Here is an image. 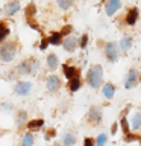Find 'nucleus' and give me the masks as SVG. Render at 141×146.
<instances>
[{"label": "nucleus", "mask_w": 141, "mask_h": 146, "mask_svg": "<svg viewBox=\"0 0 141 146\" xmlns=\"http://www.w3.org/2000/svg\"><path fill=\"white\" fill-rule=\"evenodd\" d=\"M102 67L100 66H93L90 68V73H88V82L93 88H97V87L102 84Z\"/></svg>", "instance_id": "1"}, {"label": "nucleus", "mask_w": 141, "mask_h": 146, "mask_svg": "<svg viewBox=\"0 0 141 146\" xmlns=\"http://www.w3.org/2000/svg\"><path fill=\"white\" fill-rule=\"evenodd\" d=\"M61 34L59 32H55V34H52V36L49 38V43H52V44H59L61 43Z\"/></svg>", "instance_id": "19"}, {"label": "nucleus", "mask_w": 141, "mask_h": 146, "mask_svg": "<svg viewBox=\"0 0 141 146\" xmlns=\"http://www.w3.org/2000/svg\"><path fill=\"white\" fill-rule=\"evenodd\" d=\"M90 119L93 120L94 123H97V122H100V119H102V114H100V111H99V108H96V107H93L90 110Z\"/></svg>", "instance_id": "12"}, {"label": "nucleus", "mask_w": 141, "mask_h": 146, "mask_svg": "<svg viewBox=\"0 0 141 146\" xmlns=\"http://www.w3.org/2000/svg\"><path fill=\"white\" fill-rule=\"evenodd\" d=\"M43 123H44V120H32V122H29L27 123V126L29 128H40V126H43Z\"/></svg>", "instance_id": "21"}, {"label": "nucleus", "mask_w": 141, "mask_h": 146, "mask_svg": "<svg viewBox=\"0 0 141 146\" xmlns=\"http://www.w3.org/2000/svg\"><path fill=\"white\" fill-rule=\"evenodd\" d=\"M15 53H17V49H15V44L14 43H6L2 49H0V56H2V59L5 62L11 61V59L15 56Z\"/></svg>", "instance_id": "2"}, {"label": "nucleus", "mask_w": 141, "mask_h": 146, "mask_svg": "<svg viewBox=\"0 0 141 146\" xmlns=\"http://www.w3.org/2000/svg\"><path fill=\"white\" fill-rule=\"evenodd\" d=\"M9 34V31H8V27H5L3 26V23L0 25V41H2L5 38V35H8Z\"/></svg>", "instance_id": "22"}, {"label": "nucleus", "mask_w": 141, "mask_h": 146, "mask_svg": "<svg viewBox=\"0 0 141 146\" xmlns=\"http://www.w3.org/2000/svg\"><path fill=\"white\" fill-rule=\"evenodd\" d=\"M105 53L109 61H117L118 59V49H117V44L115 43H108L106 44V49H105Z\"/></svg>", "instance_id": "4"}, {"label": "nucleus", "mask_w": 141, "mask_h": 146, "mask_svg": "<svg viewBox=\"0 0 141 146\" xmlns=\"http://www.w3.org/2000/svg\"><path fill=\"white\" fill-rule=\"evenodd\" d=\"M18 9H20V3L18 2H11V3H8L6 6H5V14L12 15V14H15Z\"/></svg>", "instance_id": "8"}, {"label": "nucleus", "mask_w": 141, "mask_h": 146, "mask_svg": "<svg viewBox=\"0 0 141 146\" xmlns=\"http://www.w3.org/2000/svg\"><path fill=\"white\" fill-rule=\"evenodd\" d=\"M64 47H65V50H68V52H73V50L76 49V40L71 38V36L65 38L64 40Z\"/></svg>", "instance_id": "11"}, {"label": "nucleus", "mask_w": 141, "mask_h": 146, "mask_svg": "<svg viewBox=\"0 0 141 146\" xmlns=\"http://www.w3.org/2000/svg\"><path fill=\"white\" fill-rule=\"evenodd\" d=\"M36 68H38V64H36V61L30 59V61H26L24 64H21V66L18 67V70H20L21 75H26V73H35Z\"/></svg>", "instance_id": "3"}, {"label": "nucleus", "mask_w": 141, "mask_h": 146, "mask_svg": "<svg viewBox=\"0 0 141 146\" xmlns=\"http://www.w3.org/2000/svg\"><path fill=\"white\" fill-rule=\"evenodd\" d=\"M26 14H27L29 17L34 15V14H35V5H29V6L26 8Z\"/></svg>", "instance_id": "25"}, {"label": "nucleus", "mask_w": 141, "mask_h": 146, "mask_svg": "<svg viewBox=\"0 0 141 146\" xmlns=\"http://www.w3.org/2000/svg\"><path fill=\"white\" fill-rule=\"evenodd\" d=\"M47 66L52 68H56V66H58V58H56V55H50V56L47 58Z\"/></svg>", "instance_id": "18"}, {"label": "nucleus", "mask_w": 141, "mask_h": 146, "mask_svg": "<svg viewBox=\"0 0 141 146\" xmlns=\"http://www.w3.org/2000/svg\"><path fill=\"white\" fill-rule=\"evenodd\" d=\"M103 94H105V98L111 99L112 96H114V85H112V84H105V87H103Z\"/></svg>", "instance_id": "14"}, {"label": "nucleus", "mask_w": 141, "mask_h": 146, "mask_svg": "<svg viewBox=\"0 0 141 146\" xmlns=\"http://www.w3.org/2000/svg\"><path fill=\"white\" fill-rule=\"evenodd\" d=\"M47 44H49V40H43V41H41V50H44L45 47H47Z\"/></svg>", "instance_id": "31"}, {"label": "nucleus", "mask_w": 141, "mask_h": 146, "mask_svg": "<svg viewBox=\"0 0 141 146\" xmlns=\"http://www.w3.org/2000/svg\"><path fill=\"white\" fill-rule=\"evenodd\" d=\"M70 90L71 91H76V90H79V87H80V81L77 79V76H74V78H71V81H70Z\"/></svg>", "instance_id": "17"}, {"label": "nucleus", "mask_w": 141, "mask_h": 146, "mask_svg": "<svg viewBox=\"0 0 141 146\" xmlns=\"http://www.w3.org/2000/svg\"><path fill=\"white\" fill-rule=\"evenodd\" d=\"M138 82V73L135 70H130L127 73L126 76V82H125V87L126 88H132V87H135V84Z\"/></svg>", "instance_id": "5"}, {"label": "nucleus", "mask_w": 141, "mask_h": 146, "mask_svg": "<svg viewBox=\"0 0 141 146\" xmlns=\"http://www.w3.org/2000/svg\"><path fill=\"white\" fill-rule=\"evenodd\" d=\"M134 140H136V137H134V135H126V141H134Z\"/></svg>", "instance_id": "32"}, {"label": "nucleus", "mask_w": 141, "mask_h": 146, "mask_svg": "<svg viewBox=\"0 0 141 146\" xmlns=\"http://www.w3.org/2000/svg\"><path fill=\"white\" fill-rule=\"evenodd\" d=\"M64 143L65 145H73L74 143V137H73L71 134H67L65 137H64Z\"/></svg>", "instance_id": "23"}, {"label": "nucleus", "mask_w": 141, "mask_h": 146, "mask_svg": "<svg viewBox=\"0 0 141 146\" xmlns=\"http://www.w3.org/2000/svg\"><path fill=\"white\" fill-rule=\"evenodd\" d=\"M30 91V84L29 82H18V84L15 85V93L17 94H21L24 96Z\"/></svg>", "instance_id": "6"}, {"label": "nucleus", "mask_w": 141, "mask_h": 146, "mask_svg": "<svg viewBox=\"0 0 141 146\" xmlns=\"http://www.w3.org/2000/svg\"><path fill=\"white\" fill-rule=\"evenodd\" d=\"M121 128H123V131H125V134H127L129 132V126H127V120L125 117L121 119Z\"/></svg>", "instance_id": "26"}, {"label": "nucleus", "mask_w": 141, "mask_h": 146, "mask_svg": "<svg viewBox=\"0 0 141 146\" xmlns=\"http://www.w3.org/2000/svg\"><path fill=\"white\" fill-rule=\"evenodd\" d=\"M53 135H55V131H53V129H50V131L47 132V139H49V137H53Z\"/></svg>", "instance_id": "34"}, {"label": "nucleus", "mask_w": 141, "mask_h": 146, "mask_svg": "<svg viewBox=\"0 0 141 146\" xmlns=\"http://www.w3.org/2000/svg\"><path fill=\"white\" fill-rule=\"evenodd\" d=\"M59 85H61V82H59V79L56 76H50L49 81H47V88L50 91H56L59 88Z\"/></svg>", "instance_id": "9"}, {"label": "nucleus", "mask_w": 141, "mask_h": 146, "mask_svg": "<svg viewBox=\"0 0 141 146\" xmlns=\"http://www.w3.org/2000/svg\"><path fill=\"white\" fill-rule=\"evenodd\" d=\"M85 145L86 146H91V145H93V140H91V139H85Z\"/></svg>", "instance_id": "33"}, {"label": "nucleus", "mask_w": 141, "mask_h": 146, "mask_svg": "<svg viewBox=\"0 0 141 146\" xmlns=\"http://www.w3.org/2000/svg\"><path fill=\"white\" fill-rule=\"evenodd\" d=\"M64 73H65V76L68 79H71V78L77 76V70L74 67H68V66H64Z\"/></svg>", "instance_id": "13"}, {"label": "nucleus", "mask_w": 141, "mask_h": 146, "mask_svg": "<svg viewBox=\"0 0 141 146\" xmlns=\"http://www.w3.org/2000/svg\"><path fill=\"white\" fill-rule=\"evenodd\" d=\"M130 44H132V40H130V36H123L121 41H120V47L123 50H127L130 47Z\"/></svg>", "instance_id": "15"}, {"label": "nucleus", "mask_w": 141, "mask_h": 146, "mask_svg": "<svg viewBox=\"0 0 141 146\" xmlns=\"http://www.w3.org/2000/svg\"><path fill=\"white\" fill-rule=\"evenodd\" d=\"M70 32H71V27H70V26H65V27H64V29H62V32H61V35L64 36V35L70 34Z\"/></svg>", "instance_id": "28"}, {"label": "nucleus", "mask_w": 141, "mask_h": 146, "mask_svg": "<svg viewBox=\"0 0 141 146\" xmlns=\"http://www.w3.org/2000/svg\"><path fill=\"white\" fill-rule=\"evenodd\" d=\"M73 2H74V0H58V5L62 9H68L73 5Z\"/></svg>", "instance_id": "20"}, {"label": "nucleus", "mask_w": 141, "mask_h": 146, "mask_svg": "<svg viewBox=\"0 0 141 146\" xmlns=\"http://www.w3.org/2000/svg\"><path fill=\"white\" fill-rule=\"evenodd\" d=\"M23 143H24V145H32V143H34V137H32L30 134H26L24 139H23Z\"/></svg>", "instance_id": "24"}, {"label": "nucleus", "mask_w": 141, "mask_h": 146, "mask_svg": "<svg viewBox=\"0 0 141 146\" xmlns=\"http://www.w3.org/2000/svg\"><path fill=\"white\" fill-rule=\"evenodd\" d=\"M105 141H106V135H105V134H100L99 139H97V145H103Z\"/></svg>", "instance_id": "27"}, {"label": "nucleus", "mask_w": 141, "mask_h": 146, "mask_svg": "<svg viewBox=\"0 0 141 146\" xmlns=\"http://www.w3.org/2000/svg\"><path fill=\"white\" fill-rule=\"evenodd\" d=\"M140 126H141V114L136 113L134 119H132V128L134 129H140Z\"/></svg>", "instance_id": "16"}, {"label": "nucleus", "mask_w": 141, "mask_h": 146, "mask_svg": "<svg viewBox=\"0 0 141 146\" xmlns=\"http://www.w3.org/2000/svg\"><path fill=\"white\" fill-rule=\"evenodd\" d=\"M86 41H88V36L84 35V36H82V41H80V47H85V46H86Z\"/></svg>", "instance_id": "29"}, {"label": "nucleus", "mask_w": 141, "mask_h": 146, "mask_svg": "<svg viewBox=\"0 0 141 146\" xmlns=\"http://www.w3.org/2000/svg\"><path fill=\"white\" fill-rule=\"evenodd\" d=\"M136 18H138V11L134 8V9H130L129 11V14H127V17H126V23L129 26H132V25H135V21H136Z\"/></svg>", "instance_id": "10"}, {"label": "nucleus", "mask_w": 141, "mask_h": 146, "mask_svg": "<svg viewBox=\"0 0 141 146\" xmlns=\"http://www.w3.org/2000/svg\"><path fill=\"white\" fill-rule=\"evenodd\" d=\"M24 117H26V113H20V116H18V125H21V123H23Z\"/></svg>", "instance_id": "30"}, {"label": "nucleus", "mask_w": 141, "mask_h": 146, "mask_svg": "<svg viewBox=\"0 0 141 146\" xmlns=\"http://www.w3.org/2000/svg\"><path fill=\"white\" fill-rule=\"evenodd\" d=\"M120 8V0H109L108 6H106V14L112 15L114 12H117V9Z\"/></svg>", "instance_id": "7"}]
</instances>
